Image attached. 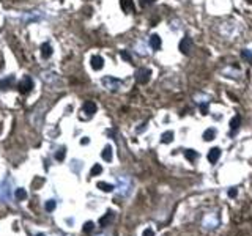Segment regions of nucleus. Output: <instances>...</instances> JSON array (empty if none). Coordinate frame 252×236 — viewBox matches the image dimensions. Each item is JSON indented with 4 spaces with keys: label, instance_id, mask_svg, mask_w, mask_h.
<instances>
[{
    "label": "nucleus",
    "instance_id": "obj_1",
    "mask_svg": "<svg viewBox=\"0 0 252 236\" xmlns=\"http://www.w3.org/2000/svg\"><path fill=\"white\" fill-rule=\"evenodd\" d=\"M13 197V189L8 181L0 183V201H10Z\"/></svg>",
    "mask_w": 252,
    "mask_h": 236
},
{
    "label": "nucleus",
    "instance_id": "obj_2",
    "mask_svg": "<svg viewBox=\"0 0 252 236\" xmlns=\"http://www.w3.org/2000/svg\"><path fill=\"white\" fill-rule=\"evenodd\" d=\"M150 76H151V71L148 68H142L137 71V74H136V77H137V82L142 85H145L147 82L150 80Z\"/></svg>",
    "mask_w": 252,
    "mask_h": 236
},
{
    "label": "nucleus",
    "instance_id": "obj_3",
    "mask_svg": "<svg viewBox=\"0 0 252 236\" xmlns=\"http://www.w3.org/2000/svg\"><path fill=\"white\" fill-rule=\"evenodd\" d=\"M191 47H192V41H191V38H189V36H184L183 40L180 41V44H178L180 52L184 54V55H188V54H189Z\"/></svg>",
    "mask_w": 252,
    "mask_h": 236
},
{
    "label": "nucleus",
    "instance_id": "obj_4",
    "mask_svg": "<svg viewBox=\"0 0 252 236\" xmlns=\"http://www.w3.org/2000/svg\"><path fill=\"white\" fill-rule=\"evenodd\" d=\"M102 85L106 87V88H109V90H117L118 87H120V82L117 80V79H113V77H104L102 79Z\"/></svg>",
    "mask_w": 252,
    "mask_h": 236
},
{
    "label": "nucleus",
    "instance_id": "obj_5",
    "mask_svg": "<svg viewBox=\"0 0 252 236\" xmlns=\"http://www.w3.org/2000/svg\"><path fill=\"white\" fill-rule=\"evenodd\" d=\"M90 65H91L93 69L99 71V69L104 66V60H102V57H99V55H93L91 60H90Z\"/></svg>",
    "mask_w": 252,
    "mask_h": 236
},
{
    "label": "nucleus",
    "instance_id": "obj_6",
    "mask_svg": "<svg viewBox=\"0 0 252 236\" xmlns=\"http://www.w3.org/2000/svg\"><path fill=\"white\" fill-rule=\"evenodd\" d=\"M122 10L125 13H134V2L133 0H120Z\"/></svg>",
    "mask_w": 252,
    "mask_h": 236
},
{
    "label": "nucleus",
    "instance_id": "obj_7",
    "mask_svg": "<svg viewBox=\"0 0 252 236\" xmlns=\"http://www.w3.org/2000/svg\"><path fill=\"white\" fill-rule=\"evenodd\" d=\"M219 157H221V150H219V148H211L210 153H208V161L211 164H214Z\"/></svg>",
    "mask_w": 252,
    "mask_h": 236
},
{
    "label": "nucleus",
    "instance_id": "obj_8",
    "mask_svg": "<svg viewBox=\"0 0 252 236\" xmlns=\"http://www.w3.org/2000/svg\"><path fill=\"white\" fill-rule=\"evenodd\" d=\"M150 46L155 49V51H159L161 49V38L158 35H151L150 36Z\"/></svg>",
    "mask_w": 252,
    "mask_h": 236
},
{
    "label": "nucleus",
    "instance_id": "obj_9",
    "mask_svg": "<svg viewBox=\"0 0 252 236\" xmlns=\"http://www.w3.org/2000/svg\"><path fill=\"white\" fill-rule=\"evenodd\" d=\"M41 55L44 58H49L52 55V47H51L49 43H43V44H41Z\"/></svg>",
    "mask_w": 252,
    "mask_h": 236
},
{
    "label": "nucleus",
    "instance_id": "obj_10",
    "mask_svg": "<svg viewBox=\"0 0 252 236\" xmlns=\"http://www.w3.org/2000/svg\"><path fill=\"white\" fill-rule=\"evenodd\" d=\"M84 112L88 113V115H93V113L96 112V104L93 102V101H87V102L84 104Z\"/></svg>",
    "mask_w": 252,
    "mask_h": 236
},
{
    "label": "nucleus",
    "instance_id": "obj_11",
    "mask_svg": "<svg viewBox=\"0 0 252 236\" xmlns=\"http://www.w3.org/2000/svg\"><path fill=\"white\" fill-rule=\"evenodd\" d=\"M14 199L18 200V201L25 200V199H27V192H25V189H22V187L16 189V190H14Z\"/></svg>",
    "mask_w": 252,
    "mask_h": 236
},
{
    "label": "nucleus",
    "instance_id": "obj_12",
    "mask_svg": "<svg viewBox=\"0 0 252 236\" xmlns=\"http://www.w3.org/2000/svg\"><path fill=\"white\" fill-rule=\"evenodd\" d=\"M32 87H33V82H32V79L30 77H25L24 80H22V84H21V91H29Z\"/></svg>",
    "mask_w": 252,
    "mask_h": 236
},
{
    "label": "nucleus",
    "instance_id": "obj_13",
    "mask_svg": "<svg viewBox=\"0 0 252 236\" xmlns=\"http://www.w3.org/2000/svg\"><path fill=\"white\" fill-rule=\"evenodd\" d=\"M101 156H102V159H104V161L111 162V161H112V148L107 145V146H106V148H104V150H102Z\"/></svg>",
    "mask_w": 252,
    "mask_h": 236
},
{
    "label": "nucleus",
    "instance_id": "obj_14",
    "mask_svg": "<svg viewBox=\"0 0 252 236\" xmlns=\"http://www.w3.org/2000/svg\"><path fill=\"white\" fill-rule=\"evenodd\" d=\"M239 124H241V117L237 115V117H233L232 121H230V128H232V131H237L239 128Z\"/></svg>",
    "mask_w": 252,
    "mask_h": 236
},
{
    "label": "nucleus",
    "instance_id": "obj_15",
    "mask_svg": "<svg viewBox=\"0 0 252 236\" xmlns=\"http://www.w3.org/2000/svg\"><path fill=\"white\" fill-rule=\"evenodd\" d=\"M172 140H173V132H172V131H169V132H164V134H162V139H161L162 143H170Z\"/></svg>",
    "mask_w": 252,
    "mask_h": 236
},
{
    "label": "nucleus",
    "instance_id": "obj_16",
    "mask_svg": "<svg viewBox=\"0 0 252 236\" xmlns=\"http://www.w3.org/2000/svg\"><path fill=\"white\" fill-rule=\"evenodd\" d=\"M112 219H113V214H112L111 211H109L106 217H102V219H99V225H101V227H106V225H107L109 222H111V221H112Z\"/></svg>",
    "mask_w": 252,
    "mask_h": 236
},
{
    "label": "nucleus",
    "instance_id": "obj_17",
    "mask_svg": "<svg viewBox=\"0 0 252 236\" xmlns=\"http://www.w3.org/2000/svg\"><path fill=\"white\" fill-rule=\"evenodd\" d=\"M214 134H216V132H214V129H206L205 132H203V139L210 142V140L214 139Z\"/></svg>",
    "mask_w": 252,
    "mask_h": 236
},
{
    "label": "nucleus",
    "instance_id": "obj_18",
    "mask_svg": "<svg viewBox=\"0 0 252 236\" xmlns=\"http://www.w3.org/2000/svg\"><path fill=\"white\" fill-rule=\"evenodd\" d=\"M38 18H40V14H38L36 11H32V13L24 14V21H33V19H38Z\"/></svg>",
    "mask_w": 252,
    "mask_h": 236
},
{
    "label": "nucleus",
    "instance_id": "obj_19",
    "mask_svg": "<svg viewBox=\"0 0 252 236\" xmlns=\"http://www.w3.org/2000/svg\"><path fill=\"white\" fill-rule=\"evenodd\" d=\"M197 151H194V150H188L186 151V157H188V161H195L197 159Z\"/></svg>",
    "mask_w": 252,
    "mask_h": 236
},
{
    "label": "nucleus",
    "instance_id": "obj_20",
    "mask_svg": "<svg viewBox=\"0 0 252 236\" xmlns=\"http://www.w3.org/2000/svg\"><path fill=\"white\" fill-rule=\"evenodd\" d=\"M101 172H102V167L99 165V164H96V165L91 168V172H90V176H96V175H99Z\"/></svg>",
    "mask_w": 252,
    "mask_h": 236
},
{
    "label": "nucleus",
    "instance_id": "obj_21",
    "mask_svg": "<svg viewBox=\"0 0 252 236\" xmlns=\"http://www.w3.org/2000/svg\"><path fill=\"white\" fill-rule=\"evenodd\" d=\"M98 187H99L101 190H104V192H111L113 187L111 184H107V183H98Z\"/></svg>",
    "mask_w": 252,
    "mask_h": 236
},
{
    "label": "nucleus",
    "instance_id": "obj_22",
    "mask_svg": "<svg viewBox=\"0 0 252 236\" xmlns=\"http://www.w3.org/2000/svg\"><path fill=\"white\" fill-rule=\"evenodd\" d=\"M65 154H66V150H65V148H60V150L57 151V154H55V159L57 161H63Z\"/></svg>",
    "mask_w": 252,
    "mask_h": 236
},
{
    "label": "nucleus",
    "instance_id": "obj_23",
    "mask_svg": "<svg viewBox=\"0 0 252 236\" xmlns=\"http://www.w3.org/2000/svg\"><path fill=\"white\" fill-rule=\"evenodd\" d=\"M54 210H55V201H54V200H47V203H46V211L51 212V211H54Z\"/></svg>",
    "mask_w": 252,
    "mask_h": 236
},
{
    "label": "nucleus",
    "instance_id": "obj_24",
    "mask_svg": "<svg viewBox=\"0 0 252 236\" xmlns=\"http://www.w3.org/2000/svg\"><path fill=\"white\" fill-rule=\"evenodd\" d=\"M122 58L125 60V62H128V63L133 62V57H131V54H128L126 51H122Z\"/></svg>",
    "mask_w": 252,
    "mask_h": 236
},
{
    "label": "nucleus",
    "instance_id": "obj_25",
    "mask_svg": "<svg viewBox=\"0 0 252 236\" xmlns=\"http://www.w3.org/2000/svg\"><path fill=\"white\" fill-rule=\"evenodd\" d=\"M93 227H95V225H93V222H87V224L84 225V232H85V233H91V232H93Z\"/></svg>",
    "mask_w": 252,
    "mask_h": 236
},
{
    "label": "nucleus",
    "instance_id": "obj_26",
    "mask_svg": "<svg viewBox=\"0 0 252 236\" xmlns=\"http://www.w3.org/2000/svg\"><path fill=\"white\" fill-rule=\"evenodd\" d=\"M241 57L246 58V60H249V62H252V52H249V51H243V52H241Z\"/></svg>",
    "mask_w": 252,
    "mask_h": 236
},
{
    "label": "nucleus",
    "instance_id": "obj_27",
    "mask_svg": "<svg viewBox=\"0 0 252 236\" xmlns=\"http://www.w3.org/2000/svg\"><path fill=\"white\" fill-rule=\"evenodd\" d=\"M200 110H202V113H203V115H206V112H208V106H202Z\"/></svg>",
    "mask_w": 252,
    "mask_h": 236
},
{
    "label": "nucleus",
    "instance_id": "obj_28",
    "mask_svg": "<svg viewBox=\"0 0 252 236\" xmlns=\"http://www.w3.org/2000/svg\"><path fill=\"white\" fill-rule=\"evenodd\" d=\"M80 143H82V145H87V143H88V137H84V139H82V142H80Z\"/></svg>",
    "mask_w": 252,
    "mask_h": 236
},
{
    "label": "nucleus",
    "instance_id": "obj_29",
    "mask_svg": "<svg viewBox=\"0 0 252 236\" xmlns=\"http://www.w3.org/2000/svg\"><path fill=\"white\" fill-rule=\"evenodd\" d=\"M36 236H44V235H41V233H40V235H36Z\"/></svg>",
    "mask_w": 252,
    "mask_h": 236
}]
</instances>
